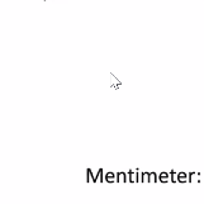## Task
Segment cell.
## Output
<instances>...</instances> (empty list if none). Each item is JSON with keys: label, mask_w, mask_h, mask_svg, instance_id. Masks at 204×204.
Returning a JSON list of instances; mask_svg holds the SVG:
<instances>
[{"label": "cell", "mask_w": 204, "mask_h": 204, "mask_svg": "<svg viewBox=\"0 0 204 204\" xmlns=\"http://www.w3.org/2000/svg\"><path fill=\"white\" fill-rule=\"evenodd\" d=\"M140 175H141L140 171L129 170V171H128V180H129V183H141Z\"/></svg>", "instance_id": "1"}, {"label": "cell", "mask_w": 204, "mask_h": 204, "mask_svg": "<svg viewBox=\"0 0 204 204\" xmlns=\"http://www.w3.org/2000/svg\"><path fill=\"white\" fill-rule=\"evenodd\" d=\"M115 178H117V176H115L114 172H107L104 179H105L107 183H114V181H115Z\"/></svg>", "instance_id": "2"}, {"label": "cell", "mask_w": 204, "mask_h": 204, "mask_svg": "<svg viewBox=\"0 0 204 204\" xmlns=\"http://www.w3.org/2000/svg\"><path fill=\"white\" fill-rule=\"evenodd\" d=\"M126 181H127L126 172H118L117 174V183H126Z\"/></svg>", "instance_id": "3"}, {"label": "cell", "mask_w": 204, "mask_h": 204, "mask_svg": "<svg viewBox=\"0 0 204 204\" xmlns=\"http://www.w3.org/2000/svg\"><path fill=\"white\" fill-rule=\"evenodd\" d=\"M110 77H112V88L113 89H119L120 88V82L118 81V79L117 77H114V75H113V74H110Z\"/></svg>", "instance_id": "4"}, {"label": "cell", "mask_w": 204, "mask_h": 204, "mask_svg": "<svg viewBox=\"0 0 204 204\" xmlns=\"http://www.w3.org/2000/svg\"><path fill=\"white\" fill-rule=\"evenodd\" d=\"M159 180H160V183H168V180H169V172H160Z\"/></svg>", "instance_id": "5"}, {"label": "cell", "mask_w": 204, "mask_h": 204, "mask_svg": "<svg viewBox=\"0 0 204 204\" xmlns=\"http://www.w3.org/2000/svg\"><path fill=\"white\" fill-rule=\"evenodd\" d=\"M141 183H150V172H141Z\"/></svg>", "instance_id": "6"}, {"label": "cell", "mask_w": 204, "mask_h": 204, "mask_svg": "<svg viewBox=\"0 0 204 204\" xmlns=\"http://www.w3.org/2000/svg\"><path fill=\"white\" fill-rule=\"evenodd\" d=\"M185 179H187V175H185L184 172H179V174H178V180H179L180 183H184Z\"/></svg>", "instance_id": "7"}, {"label": "cell", "mask_w": 204, "mask_h": 204, "mask_svg": "<svg viewBox=\"0 0 204 204\" xmlns=\"http://www.w3.org/2000/svg\"><path fill=\"white\" fill-rule=\"evenodd\" d=\"M159 176L156 175V172H150V183H156Z\"/></svg>", "instance_id": "8"}, {"label": "cell", "mask_w": 204, "mask_h": 204, "mask_svg": "<svg viewBox=\"0 0 204 204\" xmlns=\"http://www.w3.org/2000/svg\"><path fill=\"white\" fill-rule=\"evenodd\" d=\"M170 174H171V181H172V183H176V180H178V176L175 175L176 172H175V171H170Z\"/></svg>", "instance_id": "9"}]
</instances>
